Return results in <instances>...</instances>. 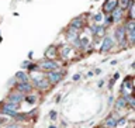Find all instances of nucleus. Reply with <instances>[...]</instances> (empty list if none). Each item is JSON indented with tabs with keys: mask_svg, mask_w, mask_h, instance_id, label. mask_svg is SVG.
Returning a JSON list of instances; mask_svg holds the SVG:
<instances>
[{
	"mask_svg": "<svg viewBox=\"0 0 135 128\" xmlns=\"http://www.w3.org/2000/svg\"><path fill=\"white\" fill-rule=\"evenodd\" d=\"M3 108H8V110H16V111H17V108H18V104H17V103H13V101H10V103L4 104V106H3Z\"/></svg>",
	"mask_w": 135,
	"mask_h": 128,
	"instance_id": "f8f14e48",
	"label": "nucleus"
},
{
	"mask_svg": "<svg viewBox=\"0 0 135 128\" xmlns=\"http://www.w3.org/2000/svg\"><path fill=\"white\" fill-rule=\"evenodd\" d=\"M32 80H34V84L40 89H46L48 87V82L45 80V78L42 75H35L32 76Z\"/></svg>",
	"mask_w": 135,
	"mask_h": 128,
	"instance_id": "f257e3e1",
	"label": "nucleus"
},
{
	"mask_svg": "<svg viewBox=\"0 0 135 128\" xmlns=\"http://www.w3.org/2000/svg\"><path fill=\"white\" fill-rule=\"evenodd\" d=\"M128 2H129V0H120V2H118V6H120L122 10H125L127 6H128Z\"/></svg>",
	"mask_w": 135,
	"mask_h": 128,
	"instance_id": "dca6fc26",
	"label": "nucleus"
},
{
	"mask_svg": "<svg viewBox=\"0 0 135 128\" xmlns=\"http://www.w3.org/2000/svg\"><path fill=\"white\" fill-rule=\"evenodd\" d=\"M125 27H118L115 30V37H117V40L118 42H120V45H122L125 42Z\"/></svg>",
	"mask_w": 135,
	"mask_h": 128,
	"instance_id": "39448f33",
	"label": "nucleus"
},
{
	"mask_svg": "<svg viewBox=\"0 0 135 128\" xmlns=\"http://www.w3.org/2000/svg\"><path fill=\"white\" fill-rule=\"evenodd\" d=\"M8 128H18V127H17V125H10Z\"/></svg>",
	"mask_w": 135,
	"mask_h": 128,
	"instance_id": "b1692460",
	"label": "nucleus"
},
{
	"mask_svg": "<svg viewBox=\"0 0 135 128\" xmlns=\"http://www.w3.org/2000/svg\"><path fill=\"white\" fill-rule=\"evenodd\" d=\"M41 68L42 69H46V70H55L58 68V63L54 61H44L41 63Z\"/></svg>",
	"mask_w": 135,
	"mask_h": 128,
	"instance_id": "423d86ee",
	"label": "nucleus"
},
{
	"mask_svg": "<svg viewBox=\"0 0 135 128\" xmlns=\"http://www.w3.org/2000/svg\"><path fill=\"white\" fill-rule=\"evenodd\" d=\"M128 40H129L131 44L135 41V30H134V31H128Z\"/></svg>",
	"mask_w": 135,
	"mask_h": 128,
	"instance_id": "f3484780",
	"label": "nucleus"
},
{
	"mask_svg": "<svg viewBox=\"0 0 135 128\" xmlns=\"http://www.w3.org/2000/svg\"><path fill=\"white\" fill-rule=\"evenodd\" d=\"M78 79H80V75H75L73 76V80H78Z\"/></svg>",
	"mask_w": 135,
	"mask_h": 128,
	"instance_id": "4be33fe9",
	"label": "nucleus"
},
{
	"mask_svg": "<svg viewBox=\"0 0 135 128\" xmlns=\"http://www.w3.org/2000/svg\"><path fill=\"white\" fill-rule=\"evenodd\" d=\"M113 44H114L113 38L111 37H105L103 40V44H101V46H100V51L101 52H107L108 49L113 48Z\"/></svg>",
	"mask_w": 135,
	"mask_h": 128,
	"instance_id": "7ed1b4c3",
	"label": "nucleus"
},
{
	"mask_svg": "<svg viewBox=\"0 0 135 128\" xmlns=\"http://www.w3.org/2000/svg\"><path fill=\"white\" fill-rule=\"evenodd\" d=\"M111 13H113V21H120L121 17H122V13H124V10H122L121 7H115Z\"/></svg>",
	"mask_w": 135,
	"mask_h": 128,
	"instance_id": "6e6552de",
	"label": "nucleus"
},
{
	"mask_svg": "<svg viewBox=\"0 0 135 128\" xmlns=\"http://www.w3.org/2000/svg\"><path fill=\"white\" fill-rule=\"evenodd\" d=\"M27 100L30 101V103H34V101H35V97H34V96H30V97H28Z\"/></svg>",
	"mask_w": 135,
	"mask_h": 128,
	"instance_id": "412c9836",
	"label": "nucleus"
},
{
	"mask_svg": "<svg viewBox=\"0 0 135 128\" xmlns=\"http://www.w3.org/2000/svg\"><path fill=\"white\" fill-rule=\"evenodd\" d=\"M70 27H72V28H76V30H79L80 27H82V21H80V18H75V20H72V23H70Z\"/></svg>",
	"mask_w": 135,
	"mask_h": 128,
	"instance_id": "9d476101",
	"label": "nucleus"
},
{
	"mask_svg": "<svg viewBox=\"0 0 135 128\" xmlns=\"http://www.w3.org/2000/svg\"><path fill=\"white\" fill-rule=\"evenodd\" d=\"M17 87H18V90H20L21 93H27V92L31 90V84H30L28 82H20Z\"/></svg>",
	"mask_w": 135,
	"mask_h": 128,
	"instance_id": "1a4fd4ad",
	"label": "nucleus"
},
{
	"mask_svg": "<svg viewBox=\"0 0 135 128\" xmlns=\"http://www.w3.org/2000/svg\"><path fill=\"white\" fill-rule=\"evenodd\" d=\"M134 30H135V23H134L132 20H131L129 23L127 24V27H125V31H134Z\"/></svg>",
	"mask_w": 135,
	"mask_h": 128,
	"instance_id": "2eb2a0df",
	"label": "nucleus"
},
{
	"mask_svg": "<svg viewBox=\"0 0 135 128\" xmlns=\"http://www.w3.org/2000/svg\"><path fill=\"white\" fill-rule=\"evenodd\" d=\"M105 125H107V127H115L117 125V120H115V118H108V120L107 121H105Z\"/></svg>",
	"mask_w": 135,
	"mask_h": 128,
	"instance_id": "4468645a",
	"label": "nucleus"
},
{
	"mask_svg": "<svg viewBox=\"0 0 135 128\" xmlns=\"http://www.w3.org/2000/svg\"><path fill=\"white\" fill-rule=\"evenodd\" d=\"M94 20H96V21H101V20H103V14H96Z\"/></svg>",
	"mask_w": 135,
	"mask_h": 128,
	"instance_id": "6ab92c4d",
	"label": "nucleus"
},
{
	"mask_svg": "<svg viewBox=\"0 0 135 128\" xmlns=\"http://www.w3.org/2000/svg\"><path fill=\"white\" fill-rule=\"evenodd\" d=\"M8 100L13 101V103H17L18 104L21 100H23V93L21 92H16V93H11L10 96H8Z\"/></svg>",
	"mask_w": 135,
	"mask_h": 128,
	"instance_id": "0eeeda50",
	"label": "nucleus"
},
{
	"mask_svg": "<svg viewBox=\"0 0 135 128\" xmlns=\"http://www.w3.org/2000/svg\"><path fill=\"white\" fill-rule=\"evenodd\" d=\"M16 78H17V79H20L21 82H28V76L25 75V72H17Z\"/></svg>",
	"mask_w": 135,
	"mask_h": 128,
	"instance_id": "9b49d317",
	"label": "nucleus"
},
{
	"mask_svg": "<svg viewBox=\"0 0 135 128\" xmlns=\"http://www.w3.org/2000/svg\"><path fill=\"white\" fill-rule=\"evenodd\" d=\"M49 128H56V127H49Z\"/></svg>",
	"mask_w": 135,
	"mask_h": 128,
	"instance_id": "393cba45",
	"label": "nucleus"
},
{
	"mask_svg": "<svg viewBox=\"0 0 135 128\" xmlns=\"http://www.w3.org/2000/svg\"><path fill=\"white\" fill-rule=\"evenodd\" d=\"M63 49H65V51H63V56H66V55L70 52V48H63Z\"/></svg>",
	"mask_w": 135,
	"mask_h": 128,
	"instance_id": "aec40b11",
	"label": "nucleus"
},
{
	"mask_svg": "<svg viewBox=\"0 0 135 128\" xmlns=\"http://www.w3.org/2000/svg\"><path fill=\"white\" fill-rule=\"evenodd\" d=\"M54 49H55L54 46H51V48H49L48 51H46V56H48V58H52V56H54V52H55Z\"/></svg>",
	"mask_w": 135,
	"mask_h": 128,
	"instance_id": "a211bd4d",
	"label": "nucleus"
},
{
	"mask_svg": "<svg viewBox=\"0 0 135 128\" xmlns=\"http://www.w3.org/2000/svg\"><path fill=\"white\" fill-rule=\"evenodd\" d=\"M115 7H118V0H105V3H104V11H107V13H111Z\"/></svg>",
	"mask_w": 135,
	"mask_h": 128,
	"instance_id": "20e7f679",
	"label": "nucleus"
},
{
	"mask_svg": "<svg viewBox=\"0 0 135 128\" xmlns=\"http://www.w3.org/2000/svg\"><path fill=\"white\" fill-rule=\"evenodd\" d=\"M51 116H52V117H51V118H52V120H55V118H56V117H55V116H56V114H55L54 111H52V113H51Z\"/></svg>",
	"mask_w": 135,
	"mask_h": 128,
	"instance_id": "5701e85b",
	"label": "nucleus"
},
{
	"mask_svg": "<svg viewBox=\"0 0 135 128\" xmlns=\"http://www.w3.org/2000/svg\"><path fill=\"white\" fill-rule=\"evenodd\" d=\"M125 104H127V100L124 99V97H121V99H118V100H117V103H115L117 108H122V107H125Z\"/></svg>",
	"mask_w": 135,
	"mask_h": 128,
	"instance_id": "ddd939ff",
	"label": "nucleus"
},
{
	"mask_svg": "<svg viewBox=\"0 0 135 128\" xmlns=\"http://www.w3.org/2000/svg\"><path fill=\"white\" fill-rule=\"evenodd\" d=\"M62 79V72L61 70H51L48 72V82L49 83H58Z\"/></svg>",
	"mask_w": 135,
	"mask_h": 128,
	"instance_id": "f03ea898",
	"label": "nucleus"
}]
</instances>
